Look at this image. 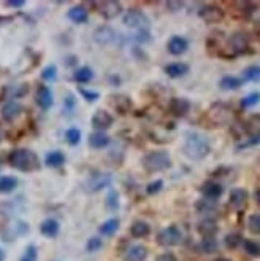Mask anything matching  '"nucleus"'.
<instances>
[{"label": "nucleus", "instance_id": "obj_1", "mask_svg": "<svg viewBox=\"0 0 260 261\" xmlns=\"http://www.w3.org/2000/svg\"><path fill=\"white\" fill-rule=\"evenodd\" d=\"M209 150H211L209 142L200 134H189L185 137L184 145H182L184 154L192 161L205 159L209 154Z\"/></svg>", "mask_w": 260, "mask_h": 261}, {"label": "nucleus", "instance_id": "obj_2", "mask_svg": "<svg viewBox=\"0 0 260 261\" xmlns=\"http://www.w3.org/2000/svg\"><path fill=\"white\" fill-rule=\"evenodd\" d=\"M8 162L11 167L21 170V172H32V170H37L40 167L37 154L27 148L13 150L8 154Z\"/></svg>", "mask_w": 260, "mask_h": 261}, {"label": "nucleus", "instance_id": "obj_3", "mask_svg": "<svg viewBox=\"0 0 260 261\" xmlns=\"http://www.w3.org/2000/svg\"><path fill=\"white\" fill-rule=\"evenodd\" d=\"M142 167L147 172H163V170L171 167V158L168 151H150L144 154L142 158Z\"/></svg>", "mask_w": 260, "mask_h": 261}, {"label": "nucleus", "instance_id": "obj_4", "mask_svg": "<svg viewBox=\"0 0 260 261\" xmlns=\"http://www.w3.org/2000/svg\"><path fill=\"white\" fill-rule=\"evenodd\" d=\"M123 24L129 29H134L137 32H147L150 29V21L147 14L141 10H128L123 14Z\"/></svg>", "mask_w": 260, "mask_h": 261}, {"label": "nucleus", "instance_id": "obj_5", "mask_svg": "<svg viewBox=\"0 0 260 261\" xmlns=\"http://www.w3.org/2000/svg\"><path fill=\"white\" fill-rule=\"evenodd\" d=\"M157 241H158L160 246H163V247H174V246H179V244H181L182 233L176 225H171L158 233Z\"/></svg>", "mask_w": 260, "mask_h": 261}, {"label": "nucleus", "instance_id": "obj_6", "mask_svg": "<svg viewBox=\"0 0 260 261\" xmlns=\"http://www.w3.org/2000/svg\"><path fill=\"white\" fill-rule=\"evenodd\" d=\"M91 125L97 132H102V130L109 129L113 125V117L107 110L99 109V110H96L94 115L91 117Z\"/></svg>", "mask_w": 260, "mask_h": 261}, {"label": "nucleus", "instance_id": "obj_7", "mask_svg": "<svg viewBox=\"0 0 260 261\" xmlns=\"http://www.w3.org/2000/svg\"><path fill=\"white\" fill-rule=\"evenodd\" d=\"M117 32L109 26H102L94 32V42L101 46H109L117 42Z\"/></svg>", "mask_w": 260, "mask_h": 261}, {"label": "nucleus", "instance_id": "obj_8", "mask_svg": "<svg viewBox=\"0 0 260 261\" xmlns=\"http://www.w3.org/2000/svg\"><path fill=\"white\" fill-rule=\"evenodd\" d=\"M35 102H37V105L42 110L51 109L53 107V102H54L51 89L48 88V86H38L37 93H35Z\"/></svg>", "mask_w": 260, "mask_h": 261}, {"label": "nucleus", "instance_id": "obj_9", "mask_svg": "<svg viewBox=\"0 0 260 261\" xmlns=\"http://www.w3.org/2000/svg\"><path fill=\"white\" fill-rule=\"evenodd\" d=\"M249 45V40L245 34L237 32L229 38V50L233 51V54H241L246 51V48Z\"/></svg>", "mask_w": 260, "mask_h": 261}, {"label": "nucleus", "instance_id": "obj_10", "mask_svg": "<svg viewBox=\"0 0 260 261\" xmlns=\"http://www.w3.org/2000/svg\"><path fill=\"white\" fill-rule=\"evenodd\" d=\"M201 193H203V196H205L206 199L217 201V199L222 196L224 188H222V185H221V183L209 180V182H205V183H203V186H201Z\"/></svg>", "mask_w": 260, "mask_h": 261}, {"label": "nucleus", "instance_id": "obj_11", "mask_svg": "<svg viewBox=\"0 0 260 261\" xmlns=\"http://www.w3.org/2000/svg\"><path fill=\"white\" fill-rule=\"evenodd\" d=\"M200 16L206 22H221L224 19V11L221 10L219 6L214 5H208V6H203L200 10Z\"/></svg>", "mask_w": 260, "mask_h": 261}, {"label": "nucleus", "instance_id": "obj_12", "mask_svg": "<svg viewBox=\"0 0 260 261\" xmlns=\"http://www.w3.org/2000/svg\"><path fill=\"white\" fill-rule=\"evenodd\" d=\"M97 8H99L97 11L104 16V19H113L121 13V5L118 2H99Z\"/></svg>", "mask_w": 260, "mask_h": 261}, {"label": "nucleus", "instance_id": "obj_13", "mask_svg": "<svg viewBox=\"0 0 260 261\" xmlns=\"http://www.w3.org/2000/svg\"><path fill=\"white\" fill-rule=\"evenodd\" d=\"M187 50H189V42H187L184 37L174 35V37L169 38V42H168V51H169V54L181 56Z\"/></svg>", "mask_w": 260, "mask_h": 261}, {"label": "nucleus", "instance_id": "obj_14", "mask_svg": "<svg viewBox=\"0 0 260 261\" xmlns=\"http://www.w3.org/2000/svg\"><path fill=\"white\" fill-rule=\"evenodd\" d=\"M112 183V175L109 174H96L89 178L88 182V188L89 191H101L104 188H107V186Z\"/></svg>", "mask_w": 260, "mask_h": 261}, {"label": "nucleus", "instance_id": "obj_15", "mask_svg": "<svg viewBox=\"0 0 260 261\" xmlns=\"http://www.w3.org/2000/svg\"><path fill=\"white\" fill-rule=\"evenodd\" d=\"M190 110V102L184 99V97H174L169 102V112L173 113L174 117H185Z\"/></svg>", "mask_w": 260, "mask_h": 261}, {"label": "nucleus", "instance_id": "obj_16", "mask_svg": "<svg viewBox=\"0 0 260 261\" xmlns=\"http://www.w3.org/2000/svg\"><path fill=\"white\" fill-rule=\"evenodd\" d=\"M22 107H21V104L19 102H16V101H8L3 107H2V117L3 120L6 121H13L19 117V113H21Z\"/></svg>", "mask_w": 260, "mask_h": 261}, {"label": "nucleus", "instance_id": "obj_17", "mask_svg": "<svg viewBox=\"0 0 260 261\" xmlns=\"http://www.w3.org/2000/svg\"><path fill=\"white\" fill-rule=\"evenodd\" d=\"M248 201V191L246 190H243V188H235L230 191V198H229V204H230V207L233 209H241L243 206L246 204Z\"/></svg>", "mask_w": 260, "mask_h": 261}, {"label": "nucleus", "instance_id": "obj_18", "mask_svg": "<svg viewBox=\"0 0 260 261\" xmlns=\"http://www.w3.org/2000/svg\"><path fill=\"white\" fill-rule=\"evenodd\" d=\"M197 230L203 238H213V236L217 233V223L213 218H205L198 223Z\"/></svg>", "mask_w": 260, "mask_h": 261}, {"label": "nucleus", "instance_id": "obj_19", "mask_svg": "<svg viewBox=\"0 0 260 261\" xmlns=\"http://www.w3.org/2000/svg\"><path fill=\"white\" fill-rule=\"evenodd\" d=\"M88 143L91 148L94 150H101V148H105L109 143H110V138L107 134H104V132H93L91 135L88 137Z\"/></svg>", "mask_w": 260, "mask_h": 261}, {"label": "nucleus", "instance_id": "obj_20", "mask_svg": "<svg viewBox=\"0 0 260 261\" xmlns=\"http://www.w3.org/2000/svg\"><path fill=\"white\" fill-rule=\"evenodd\" d=\"M187 72H189V65L184 62H173V64H168L165 67V73L169 78L184 77Z\"/></svg>", "mask_w": 260, "mask_h": 261}, {"label": "nucleus", "instance_id": "obj_21", "mask_svg": "<svg viewBox=\"0 0 260 261\" xmlns=\"http://www.w3.org/2000/svg\"><path fill=\"white\" fill-rule=\"evenodd\" d=\"M110 104L118 113H126L129 109H131V99H129L128 96H123V94L113 96L110 99Z\"/></svg>", "mask_w": 260, "mask_h": 261}, {"label": "nucleus", "instance_id": "obj_22", "mask_svg": "<svg viewBox=\"0 0 260 261\" xmlns=\"http://www.w3.org/2000/svg\"><path fill=\"white\" fill-rule=\"evenodd\" d=\"M145 258H147V249L144 246H139V244L129 247L125 255L126 261H145Z\"/></svg>", "mask_w": 260, "mask_h": 261}, {"label": "nucleus", "instance_id": "obj_23", "mask_svg": "<svg viewBox=\"0 0 260 261\" xmlns=\"http://www.w3.org/2000/svg\"><path fill=\"white\" fill-rule=\"evenodd\" d=\"M40 233L46 238H56L59 233V223L54 218H46L45 222L40 225Z\"/></svg>", "mask_w": 260, "mask_h": 261}, {"label": "nucleus", "instance_id": "obj_24", "mask_svg": "<svg viewBox=\"0 0 260 261\" xmlns=\"http://www.w3.org/2000/svg\"><path fill=\"white\" fill-rule=\"evenodd\" d=\"M245 132L249 137H260V115H251L245 125Z\"/></svg>", "mask_w": 260, "mask_h": 261}, {"label": "nucleus", "instance_id": "obj_25", "mask_svg": "<svg viewBox=\"0 0 260 261\" xmlns=\"http://www.w3.org/2000/svg\"><path fill=\"white\" fill-rule=\"evenodd\" d=\"M67 16H69V19L75 24H83L88 21V11L85 6H72Z\"/></svg>", "mask_w": 260, "mask_h": 261}, {"label": "nucleus", "instance_id": "obj_26", "mask_svg": "<svg viewBox=\"0 0 260 261\" xmlns=\"http://www.w3.org/2000/svg\"><path fill=\"white\" fill-rule=\"evenodd\" d=\"M241 85H243V80L232 75L222 77L221 81H219V86H221V89H224V91H235V89L241 88Z\"/></svg>", "mask_w": 260, "mask_h": 261}, {"label": "nucleus", "instance_id": "obj_27", "mask_svg": "<svg viewBox=\"0 0 260 261\" xmlns=\"http://www.w3.org/2000/svg\"><path fill=\"white\" fill-rule=\"evenodd\" d=\"M18 188V178L11 175H3L0 177V193L8 194Z\"/></svg>", "mask_w": 260, "mask_h": 261}, {"label": "nucleus", "instance_id": "obj_28", "mask_svg": "<svg viewBox=\"0 0 260 261\" xmlns=\"http://www.w3.org/2000/svg\"><path fill=\"white\" fill-rule=\"evenodd\" d=\"M64 162H66V156H64V153L61 151H51L45 156V164L48 167H53V169L61 167Z\"/></svg>", "mask_w": 260, "mask_h": 261}, {"label": "nucleus", "instance_id": "obj_29", "mask_svg": "<svg viewBox=\"0 0 260 261\" xmlns=\"http://www.w3.org/2000/svg\"><path fill=\"white\" fill-rule=\"evenodd\" d=\"M131 234L134 236V238H137V239L145 238V236L150 234V225L142 222V220H137V222H134L131 225Z\"/></svg>", "mask_w": 260, "mask_h": 261}, {"label": "nucleus", "instance_id": "obj_30", "mask_svg": "<svg viewBox=\"0 0 260 261\" xmlns=\"http://www.w3.org/2000/svg\"><path fill=\"white\" fill-rule=\"evenodd\" d=\"M93 70L89 67H80L74 72V80L77 81V83H89V81L93 80Z\"/></svg>", "mask_w": 260, "mask_h": 261}, {"label": "nucleus", "instance_id": "obj_31", "mask_svg": "<svg viewBox=\"0 0 260 261\" xmlns=\"http://www.w3.org/2000/svg\"><path fill=\"white\" fill-rule=\"evenodd\" d=\"M118 228H120V222L117 218H109L107 222H104L99 228V231L101 234L104 236H113L117 231H118Z\"/></svg>", "mask_w": 260, "mask_h": 261}, {"label": "nucleus", "instance_id": "obj_32", "mask_svg": "<svg viewBox=\"0 0 260 261\" xmlns=\"http://www.w3.org/2000/svg\"><path fill=\"white\" fill-rule=\"evenodd\" d=\"M217 247H219V244L214 236L213 238H203L200 242V250L206 255H211V254H214V252H217Z\"/></svg>", "mask_w": 260, "mask_h": 261}, {"label": "nucleus", "instance_id": "obj_33", "mask_svg": "<svg viewBox=\"0 0 260 261\" xmlns=\"http://www.w3.org/2000/svg\"><path fill=\"white\" fill-rule=\"evenodd\" d=\"M80 140H82V132H80V129L72 126L66 130V142L72 146H75L80 143Z\"/></svg>", "mask_w": 260, "mask_h": 261}, {"label": "nucleus", "instance_id": "obj_34", "mask_svg": "<svg viewBox=\"0 0 260 261\" xmlns=\"http://www.w3.org/2000/svg\"><path fill=\"white\" fill-rule=\"evenodd\" d=\"M217 201H211V199H201V201H198L197 202V210L200 212V214H211V212H214L216 210V207H217V204H216Z\"/></svg>", "mask_w": 260, "mask_h": 261}, {"label": "nucleus", "instance_id": "obj_35", "mask_svg": "<svg viewBox=\"0 0 260 261\" xmlns=\"http://www.w3.org/2000/svg\"><path fill=\"white\" fill-rule=\"evenodd\" d=\"M243 78L246 81H260V67L259 65H249L243 70Z\"/></svg>", "mask_w": 260, "mask_h": 261}, {"label": "nucleus", "instance_id": "obj_36", "mask_svg": "<svg viewBox=\"0 0 260 261\" xmlns=\"http://www.w3.org/2000/svg\"><path fill=\"white\" fill-rule=\"evenodd\" d=\"M243 247H245V252L248 255L259 258L260 257V244H257L256 241H243Z\"/></svg>", "mask_w": 260, "mask_h": 261}, {"label": "nucleus", "instance_id": "obj_37", "mask_svg": "<svg viewBox=\"0 0 260 261\" xmlns=\"http://www.w3.org/2000/svg\"><path fill=\"white\" fill-rule=\"evenodd\" d=\"M243 242V238H241V234L238 233H230V234H227L225 236V247L227 249H237L240 244Z\"/></svg>", "mask_w": 260, "mask_h": 261}, {"label": "nucleus", "instance_id": "obj_38", "mask_svg": "<svg viewBox=\"0 0 260 261\" xmlns=\"http://www.w3.org/2000/svg\"><path fill=\"white\" fill-rule=\"evenodd\" d=\"M260 102V93H251L246 97L241 99V107L243 109H249V107H254Z\"/></svg>", "mask_w": 260, "mask_h": 261}, {"label": "nucleus", "instance_id": "obj_39", "mask_svg": "<svg viewBox=\"0 0 260 261\" xmlns=\"http://www.w3.org/2000/svg\"><path fill=\"white\" fill-rule=\"evenodd\" d=\"M248 228L251 233L260 234V214H254L248 218Z\"/></svg>", "mask_w": 260, "mask_h": 261}, {"label": "nucleus", "instance_id": "obj_40", "mask_svg": "<svg viewBox=\"0 0 260 261\" xmlns=\"http://www.w3.org/2000/svg\"><path fill=\"white\" fill-rule=\"evenodd\" d=\"M56 75H58V69H56V65H46V67L42 70V78L45 81L56 80Z\"/></svg>", "mask_w": 260, "mask_h": 261}, {"label": "nucleus", "instance_id": "obj_41", "mask_svg": "<svg viewBox=\"0 0 260 261\" xmlns=\"http://www.w3.org/2000/svg\"><path fill=\"white\" fill-rule=\"evenodd\" d=\"M78 91H80V94H82L88 102H94V101L99 99V93H96V91H89V89L82 88V86L78 88Z\"/></svg>", "mask_w": 260, "mask_h": 261}, {"label": "nucleus", "instance_id": "obj_42", "mask_svg": "<svg viewBox=\"0 0 260 261\" xmlns=\"http://www.w3.org/2000/svg\"><path fill=\"white\" fill-rule=\"evenodd\" d=\"M161 188H163V180H155V182H150L147 185L145 191H147V194H157L161 191Z\"/></svg>", "mask_w": 260, "mask_h": 261}, {"label": "nucleus", "instance_id": "obj_43", "mask_svg": "<svg viewBox=\"0 0 260 261\" xmlns=\"http://www.w3.org/2000/svg\"><path fill=\"white\" fill-rule=\"evenodd\" d=\"M259 143H260V137H249L246 142L237 145V150H246V148H249V146H254Z\"/></svg>", "mask_w": 260, "mask_h": 261}, {"label": "nucleus", "instance_id": "obj_44", "mask_svg": "<svg viewBox=\"0 0 260 261\" xmlns=\"http://www.w3.org/2000/svg\"><path fill=\"white\" fill-rule=\"evenodd\" d=\"M107 206L112 209V210H117L118 209V194L117 191H110L109 196H107Z\"/></svg>", "mask_w": 260, "mask_h": 261}, {"label": "nucleus", "instance_id": "obj_45", "mask_svg": "<svg viewBox=\"0 0 260 261\" xmlns=\"http://www.w3.org/2000/svg\"><path fill=\"white\" fill-rule=\"evenodd\" d=\"M102 247V241L99 238H91L88 241L86 244V250L88 252H96V250H99Z\"/></svg>", "mask_w": 260, "mask_h": 261}, {"label": "nucleus", "instance_id": "obj_46", "mask_svg": "<svg viewBox=\"0 0 260 261\" xmlns=\"http://www.w3.org/2000/svg\"><path fill=\"white\" fill-rule=\"evenodd\" d=\"M74 109H75V97L69 94V96H66V99H64V112L70 113Z\"/></svg>", "mask_w": 260, "mask_h": 261}, {"label": "nucleus", "instance_id": "obj_47", "mask_svg": "<svg viewBox=\"0 0 260 261\" xmlns=\"http://www.w3.org/2000/svg\"><path fill=\"white\" fill-rule=\"evenodd\" d=\"M6 5L11 6V8H22L24 5H26V2H24V0H8Z\"/></svg>", "mask_w": 260, "mask_h": 261}, {"label": "nucleus", "instance_id": "obj_48", "mask_svg": "<svg viewBox=\"0 0 260 261\" xmlns=\"http://www.w3.org/2000/svg\"><path fill=\"white\" fill-rule=\"evenodd\" d=\"M155 261H177V258L173 254H163V255H160Z\"/></svg>", "mask_w": 260, "mask_h": 261}, {"label": "nucleus", "instance_id": "obj_49", "mask_svg": "<svg viewBox=\"0 0 260 261\" xmlns=\"http://www.w3.org/2000/svg\"><path fill=\"white\" fill-rule=\"evenodd\" d=\"M166 5H168L169 8H173L171 11H177L179 8H182V5H184V3H182V2H168Z\"/></svg>", "mask_w": 260, "mask_h": 261}, {"label": "nucleus", "instance_id": "obj_50", "mask_svg": "<svg viewBox=\"0 0 260 261\" xmlns=\"http://www.w3.org/2000/svg\"><path fill=\"white\" fill-rule=\"evenodd\" d=\"M256 201H257V204H259V206H260V188L256 191Z\"/></svg>", "mask_w": 260, "mask_h": 261}, {"label": "nucleus", "instance_id": "obj_51", "mask_svg": "<svg viewBox=\"0 0 260 261\" xmlns=\"http://www.w3.org/2000/svg\"><path fill=\"white\" fill-rule=\"evenodd\" d=\"M22 261H35V257H27L26 255V257L22 258Z\"/></svg>", "mask_w": 260, "mask_h": 261}, {"label": "nucleus", "instance_id": "obj_52", "mask_svg": "<svg viewBox=\"0 0 260 261\" xmlns=\"http://www.w3.org/2000/svg\"><path fill=\"white\" fill-rule=\"evenodd\" d=\"M3 260H5V252L0 249V261H3Z\"/></svg>", "mask_w": 260, "mask_h": 261}, {"label": "nucleus", "instance_id": "obj_53", "mask_svg": "<svg viewBox=\"0 0 260 261\" xmlns=\"http://www.w3.org/2000/svg\"><path fill=\"white\" fill-rule=\"evenodd\" d=\"M216 261H230V260H227V258H219V260H216Z\"/></svg>", "mask_w": 260, "mask_h": 261}, {"label": "nucleus", "instance_id": "obj_54", "mask_svg": "<svg viewBox=\"0 0 260 261\" xmlns=\"http://www.w3.org/2000/svg\"><path fill=\"white\" fill-rule=\"evenodd\" d=\"M2 138H3V134H2V130H0V140H2Z\"/></svg>", "mask_w": 260, "mask_h": 261}]
</instances>
